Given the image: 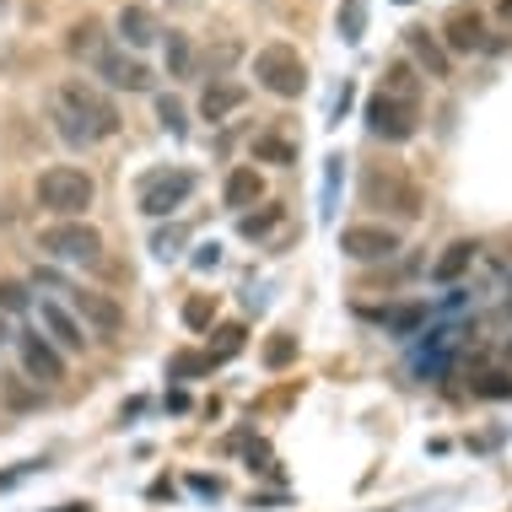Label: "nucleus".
Returning <instances> with one entry per match:
<instances>
[{
    "label": "nucleus",
    "mask_w": 512,
    "mask_h": 512,
    "mask_svg": "<svg viewBox=\"0 0 512 512\" xmlns=\"http://www.w3.org/2000/svg\"><path fill=\"white\" fill-rule=\"evenodd\" d=\"M49 114L60 124V135L71 146H87V141H108V135H119V108L108 98L103 87H92V81H60L49 98Z\"/></svg>",
    "instance_id": "obj_1"
},
{
    "label": "nucleus",
    "mask_w": 512,
    "mask_h": 512,
    "mask_svg": "<svg viewBox=\"0 0 512 512\" xmlns=\"http://www.w3.org/2000/svg\"><path fill=\"white\" fill-rule=\"evenodd\" d=\"M33 200L44 205V211H54V221H81V211H92V200H98V184H92L87 168L54 162V168L38 173Z\"/></svg>",
    "instance_id": "obj_2"
},
{
    "label": "nucleus",
    "mask_w": 512,
    "mask_h": 512,
    "mask_svg": "<svg viewBox=\"0 0 512 512\" xmlns=\"http://www.w3.org/2000/svg\"><path fill=\"white\" fill-rule=\"evenodd\" d=\"M38 254H49L54 265H98L103 259V232L87 221H49L38 232Z\"/></svg>",
    "instance_id": "obj_3"
},
{
    "label": "nucleus",
    "mask_w": 512,
    "mask_h": 512,
    "mask_svg": "<svg viewBox=\"0 0 512 512\" xmlns=\"http://www.w3.org/2000/svg\"><path fill=\"white\" fill-rule=\"evenodd\" d=\"M254 81L265 92H275V98H302L308 92V65H302V54L292 44H265L254 54Z\"/></svg>",
    "instance_id": "obj_4"
},
{
    "label": "nucleus",
    "mask_w": 512,
    "mask_h": 512,
    "mask_svg": "<svg viewBox=\"0 0 512 512\" xmlns=\"http://www.w3.org/2000/svg\"><path fill=\"white\" fill-rule=\"evenodd\" d=\"M11 351H17V367L27 383H38V389H60L71 362H65V351H54L44 340V329H17L11 335Z\"/></svg>",
    "instance_id": "obj_5"
},
{
    "label": "nucleus",
    "mask_w": 512,
    "mask_h": 512,
    "mask_svg": "<svg viewBox=\"0 0 512 512\" xmlns=\"http://www.w3.org/2000/svg\"><path fill=\"white\" fill-rule=\"evenodd\" d=\"M362 205L367 211H394V216H421V189L399 168H362Z\"/></svg>",
    "instance_id": "obj_6"
},
{
    "label": "nucleus",
    "mask_w": 512,
    "mask_h": 512,
    "mask_svg": "<svg viewBox=\"0 0 512 512\" xmlns=\"http://www.w3.org/2000/svg\"><path fill=\"white\" fill-rule=\"evenodd\" d=\"M189 195H195V173L189 168H151L141 178V189H135V205H141V216H151V221H168Z\"/></svg>",
    "instance_id": "obj_7"
},
{
    "label": "nucleus",
    "mask_w": 512,
    "mask_h": 512,
    "mask_svg": "<svg viewBox=\"0 0 512 512\" xmlns=\"http://www.w3.org/2000/svg\"><path fill=\"white\" fill-rule=\"evenodd\" d=\"M340 254L356 259V265H383V259L405 254V238L394 227H378V221H351L340 232Z\"/></svg>",
    "instance_id": "obj_8"
},
{
    "label": "nucleus",
    "mask_w": 512,
    "mask_h": 512,
    "mask_svg": "<svg viewBox=\"0 0 512 512\" xmlns=\"http://www.w3.org/2000/svg\"><path fill=\"white\" fill-rule=\"evenodd\" d=\"M92 76L108 81V87H119V92H146L151 87V65L141 60V54L114 49V44H103L98 54H92Z\"/></svg>",
    "instance_id": "obj_9"
},
{
    "label": "nucleus",
    "mask_w": 512,
    "mask_h": 512,
    "mask_svg": "<svg viewBox=\"0 0 512 512\" xmlns=\"http://www.w3.org/2000/svg\"><path fill=\"white\" fill-rule=\"evenodd\" d=\"M415 124H421V103H405V98H389V92H378V98L367 103V130L378 135V141H410Z\"/></svg>",
    "instance_id": "obj_10"
},
{
    "label": "nucleus",
    "mask_w": 512,
    "mask_h": 512,
    "mask_svg": "<svg viewBox=\"0 0 512 512\" xmlns=\"http://www.w3.org/2000/svg\"><path fill=\"white\" fill-rule=\"evenodd\" d=\"M38 324H44V340L54 345V351H65V356L92 351V335L81 329V318L65 308L60 297H44V302H38Z\"/></svg>",
    "instance_id": "obj_11"
},
{
    "label": "nucleus",
    "mask_w": 512,
    "mask_h": 512,
    "mask_svg": "<svg viewBox=\"0 0 512 512\" xmlns=\"http://www.w3.org/2000/svg\"><path fill=\"white\" fill-rule=\"evenodd\" d=\"M442 49H453V54L486 49V17H480V6H459L442 17Z\"/></svg>",
    "instance_id": "obj_12"
},
{
    "label": "nucleus",
    "mask_w": 512,
    "mask_h": 512,
    "mask_svg": "<svg viewBox=\"0 0 512 512\" xmlns=\"http://www.w3.org/2000/svg\"><path fill=\"white\" fill-rule=\"evenodd\" d=\"M221 205H227V211H254V205H265V173L232 168L227 184H221Z\"/></svg>",
    "instance_id": "obj_13"
},
{
    "label": "nucleus",
    "mask_w": 512,
    "mask_h": 512,
    "mask_svg": "<svg viewBox=\"0 0 512 512\" xmlns=\"http://www.w3.org/2000/svg\"><path fill=\"white\" fill-rule=\"evenodd\" d=\"M405 54H410V65L421 76H437V81L448 76V49L432 38V27H410V33H405Z\"/></svg>",
    "instance_id": "obj_14"
},
{
    "label": "nucleus",
    "mask_w": 512,
    "mask_h": 512,
    "mask_svg": "<svg viewBox=\"0 0 512 512\" xmlns=\"http://www.w3.org/2000/svg\"><path fill=\"white\" fill-rule=\"evenodd\" d=\"M119 38H124L130 54H141V49H151L162 38V27H157V17H151L146 6H124L119 11Z\"/></svg>",
    "instance_id": "obj_15"
},
{
    "label": "nucleus",
    "mask_w": 512,
    "mask_h": 512,
    "mask_svg": "<svg viewBox=\"0 0 512 512\" xmlns=\"http://www.w3.org/2000/svg\"><path fill=\"white\" fill-rule=\"evenodd\" d=\"M243 103H248V92L238 87V81H211V87L200 92V114H205V124H221L227 114H238Z\"/></svg>",
    "instance_id": "obj_16"
},
{
    "label": "nucleus",
    "mask_w": 512,
    "mask_h": 512,
    "mask_svg": "<svg viewBox=\"0 0 512 512\" xmlns=\"http://www.w3.org/2000/svg\"><path fill=\"white\" fill-rule=\"evenodd\" d=\"M475 254H480V243H469V238L448 243V248H442V259L432 265V281H437V286H453L469 265H475Z\"/></svg>",
    "instance_id": "obj_17"
},
{
    "label": "nucleus",
    "mask_w": 512,
    "mask_h": 512,
    "mask_svg": "<svg viewBox=\"0 0 512 512\" xmlns=\"http://www.w3.org/2000/svg\"><path fill=\"white\" fill-rule=\"evenodd\" d=\"M281 221H286V211H281V205L270 200V205H254V211H243V221H238V232H243L248 243H265L270 232L281 227Z\"/></svg>",
    "instance_id": "obj_18"
},
{
    "label": "nucleus",
    "mask_w": 512,
    "mask_h": 512,
    "mask_svg": "<svg viewBox=\"0 0 512 512\" xmlns=\"http://www.w3.org/2000/svg\"><path fill=\"white\" fill-rule=\"evenodd\" d=\"M254 157L259 162H275V168H292V162H297V146L292 141H286V135H254Z\"/></svg>",
    "instance_id": "obj_19"
},
{
    "label": "nucleus",
    "mask_w": 512,
    "mask_h": 512,
    "mask_svg": "<svg viewBox=\"0 0 512 512\" xmlns=\"http://www.w3.org/2000/svg\"><path fill=\"white\" fill-rule=\"evenodd\" d=\"M27 308H33V286L17 281V275H0V313L17 318V313H27Z\"/></svg>",
    "instance_id": "obj_20"
},
{
    "label": "nucleus",
    "mask_w": 512,
    "mask_h": 512,
    "mask_svg": "<svg viewBox=\"0 0 512 512\" xmlns=\"http://www.w3.org/2000/svg\"><path fill=\"white\" fill-rule=\"evenodd\" d=\"M415 76H421V71H415L410 60H394V65H389V76H383V92H389V98L415 103V92H421V87H415Z\"/></svg>",
    "instance_id": "obj_21"
},
{
    "label": "nucleus",
    "mask_w": 512,
    "mask_h": 512,
    "mask_svg": "<svg viewBox=\"0 0 512 512\" xmlns=\"http://www.w3.org/2000/svg\"><path fill=\"white\" fill-rule=\"evenodd\" d=\"M238 351H243V324H221L211 335V351L205 356H211V362H232Z\"/></svg>",
    "instance_id": "obj_22"
},
{
    "label": "nucleus",
    "mask_w": 512,
    "mask_h": 512,
    "mask_svg": "<svg viewBox=\"0 0 512 512\" xmlns=\"http://www.w3.org/2000/svg\"><path fill=\"white\" fill-rule=\"evenodd\" d=\"M216 362L205 351H184V356H173V367H168V378L173 383H189V378H205V372H211Z\"/></svg>",
    "instance_id": "obj_23"
},
{
    "label": "nucleus",
    "mask_w": 512,
    "mask_h": 512,
    "mask_svg": "<svg viewBox=\"0 0 512 512\" xmlns=\"http://www.w3.org/2000/svg\"><path fill=\"white\" fill-rule=\"evenodd\" d=\"M157 119H162V130L168 135H189V108L173 98V92H162L157 98Z\"/></svg>",
    "instance_id": "obj_24"
},
{
    "label": "nucleus",
    "mask_w": 512,
    "mask_h": 512,
    "mask_svg": "<svg viewBox=\"0 0 512 512\" xmlns=\"http://www.w3.org/2000/svg\"><path fill=\"white\" fill-rule=\"evenodd\" d=\"M103 44H108V38H103L98 22H76V27H71V54H87V60H92Z\"/></svg>",
    "instance_id": "obj_25"
},
{
    "label": "nucleus",
    "mask_w": 512,
    "mask_h": 512,
    "mask_svg": "<svg viewBox=\"0 0 512 512\" xmlns=\"http://www.w3.org/2000/svg\"><path fill=\"white\" fill-rule=\"evenodd\" d=\"M426 313H432V308H399V313H383V324H389L394 340H405V335H415V329L426 324Z\"/></svg>",
    "instance_id": "obj_26"
},
{
    "label": "nucleus",
    "mask_w": 512,
    "mask_h": 512,
    "mask_svg": "<svg viewBox=\"0 0 512 512\" xmlns=\"http://www.w3.org/2000/svg\"><path fill=\"white\" fill-rule=\"evenodd\" d=\"M184 324L195 329V335H200V329H211L216 324V297H189L184 302Z\"/></svg>",
    "instance_id": "obj_27"
},
{
    "label": "nucleus",
    "mask_w": 512,
    "mask_h": 512,
    "mask_svg": "<svg viewBox=\"0 0 512 512\" xmlns=\"http://www.w3.org/2000/svg\"><path fill=\"white\" fill-rule=\"evenodd\" d=\"M162 38H168V71L184 76L189 65H195V49H189V38H184V33H162Z\"/></svg>",
    "instance_id": "obj_28"
},
{
    "label": "nucleus",
    "mask_w": 512,
    "mask_h": 512,
    "mask_svg": "<svg viewBox=\"0 0 512 512\" xmlns=\"http://www.w3.org/2000/svg\"><path fill=\"white\" fill-rule=\"evenodd\" d=\"M475 399H512V378H507V372H480V378H475Z\"/></svg>",
    "instance_id": "obj_29"
},
{
    "label": "nucleus",
    "mask_w": 512,
    "mask_h": 512,
    "mask_svg": "<svg viewBox=\"0 0 512 512\" xmlns=\"http://www.w3.org/2000/svg\"><path fill=\"white\" fill-rule=\"evenodd\" d=\"M362 27H367L362 0H345V6H340V33H345V44H356V38H362Z\"/></svg>",
    "instance_id": "obj_30"
},
{
    "label": "nucleus",
    "mask_w": 512,
    "mask_h": 512,
    "mask_svg": "<svg viewBox=\"0 0 512 512\" xmlns=\"http://www.w3.org/2000/svg\"><path fill=\"white\" fill-rule=\"evenodd\" d=\"M340 173H345V157H329L324 162V216L335 211V200H340Z\"/></svg>",
    "instance_id": "obj_31"
},
{
    "label": "nucleus",
    "mask_w": 512,
    "mask_h": 512,
    "mask_svg": "<svg viewBox=\"0 0 512 512\" xmlns=\"http://www.w3.org/2000/svg\"><path fill=\"white\" fill-rule=\"evenodd\" d=\"M297 362V340L292 335H275L270 351H265V367H292Z\"/></svg>",
    "instance_id": "obj_32"
},
{
    "label": "nucleus",
    "mask_w": 512,
    "mask_h": 512,
    "mask_svg": "<svg viewBox=\"0 0 512 512\" xmlns=\"http://www.w3.org/2000/svg\"><path fill=\"white\" fill-rule=\"evenodd\" d=\"M151 248H157L162 259H178V254H184V232H157V238H151Z\"/></svg>",
    "instance_id": "obj_33"
},
{
    "label": "nucleus",
    "mask_w": 512,
    "mask_h": 512,
    "mask_svg": "<svg viewBox=\"0 0 512 512\" xmlns=\"http://www.w3.org/2000/svg\"><path fill=\"white\" fill-rule=\"evenodd\" d=\"M195 265H200V270H216V265H221V243H205V248H195Z\"/></svg>",
    "instance_id": "obj_34"
},
{
    "label": "nucleus",
    "mask_w": 512,
    "mask_h": 512,
    "mask_svg": "<svg viewBox=\"0 0 512 512\" xmlns=\"http://www.w3.org/2000/svg\"><path fill=\"white\" fill-rule=\"evenodd\" d=\"M496 17H502V22L512 27V0H496Z\"/></svg>",
    "instance_id": "obj_35"
},
{
    "label": "nucleus",
    "mask_w": 512,
    "mask_h": 512,
    "mask_svg": "<svg viewBox=\"0 0 512 512\" xmlns=\"http://www.w3.org/2000/svg\"><path fill=\"white\" fill-rule=\"evenodd\" d=\"M502 362H507L502 372H507V378H512V340H507V351H502Z\"/></svg>",
    "instance_id": "obj_36"
},
{
    "label": "nucleus",
    "mask_w": 512,
    "mask_h": 512,
    "mask_svg": "<svg viewBox=\"0 0 512 512\" xmlns=\"http://www.w3.org/2000/svg\"><path fill=\"white\" fill-rule=\"evenodd\" d=\"M11 340V329H6V318H0V345H6Z\"/></svg>",
    "instance_id": "obj_37"
},
{
    "label": "nucleus",
    "mask_w": 512,
    "mask_h": 512,
    "mask_svg": "<svg viewBox=\"0 0 512 512\" xmlns=\"http://www.w3.org/2000/svg\"><path fill=\"white\" fill-rule=\"evenodd\" d=\"M60 512H87V507H60Z\"/></svg>",
    "instance_id": "obj_38"
},
{
    "label": "nucleus",
    "mask_w": 512,
    "mask_h": 512,
    "mask_svg": "<svg viewBox=\"0 0 512 512\" xmlns=\"http://www.w3.org/2000/svg\"><path fill=\"white\" fill-rule=\"evenodd\" d=\"M399 6H410V0H399Z\"/></svg>",
    "instance_id": "obj_39"
},
{
    "label": "nucleus",
    "mask_w": 512,
    "mask_h": 512,
    "mask_svg": "<svg viewBox=\"0 0 512 512\" xmlns=\"http://www.w3.org/2000/svg\"><path fill=\"white\" fill-rule=\"evenodd\" d=\"M0 6H6V0H0Z\"/></svg>",
    "instance_id": "obj_40"
}]
</instances>
